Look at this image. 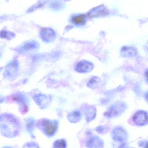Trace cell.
I'll return each instance as SVG.
<instances>
[{
	"label": "cell",
	"instance_id": "obj_6",
	"mask_svg": "<svg viewBox=\"0 0 148 148\" xmlns=\"http://www.w3.org/2000/svg\"><path fill=\"white\" fill-rule=\"evenodd\" d=\"M19 68V63L17 60H14L10 61L6 66L4 76L5 77H12L17 73Z\"/></svg>",
	"mask_w": 148,
	"mask_h": 148
},
{
	"label": "cell",
	"instance_id": "obj_21",
	"mask_svg": "<svg viewBox=\"0 0 148 148\" xmlns=\"http://www.w3.org/2000/svg\"><path fill=\"white\" fill-rule=\"evenodd\" d=\"M133 148L131 147H129L128 145H127V144H123L122 145H121L120 146V148Z\"/></svg>",
	"mask_w": 148,
	"mask_h": 148
},
{
	"label": "cell",
	"instance_id": "obj_1",
	"mask_svg": "<svg viewBox=\"0 0 148 148\" xmlns=\"http://www.w3.org/2000/svg\"><path fill=\"white\" fill-rule=\"evenodd\" d=\"M20 124L17 119L9 114L0 116V129L2 134L6 137L12 138L18 134Z\"/></svg>",
	"mask_w": 148,
	"mask_h": 148
},
{
	"label": "cell",
	"instance_id": "obj_19",
	"mask_svg": "<svg viewBox=\"0 0 148 148\" xmlns=\"http://www.w3.org/2000/svg\"><path fill=\"white\" fill-rule=\"evenodd\" d=\"M99 81H100V79L98 77H92V78L90 79L88 83V87L91 88L96 87V85L98 84Z\"/></svg>",
	"mask_w": 148,
	"mask_h": 148
},
{
	"label": "cell",
	"instance_id": "obj_8",
	"mask_svg": "<svg viewBox=\"0 0 148 148\" xmlns=\"http://www.w3.org/2000/svg\"><path fill=\"white\" fill-rule=\"evenodd\" d=\"M133 121L136 125L144 126L148 123L147 113L143 110H140L135 113L133 116Z\"/></svg>",
	"mask_w": 148,
	"mask_h": 148
},
{
	"label": "cell",
	"instance_id": "obj_2",
	"mask_svg": "<svg viewBox=\"0 0 148 148\" xmlns=\"http://www.w3.org/2000/svg\"><path fill=\"white\" fill-rule=\"evenodd\" d=\"M127 108V105L123 102H117L111 105L104 115L108 118L116 117L124 112Z\"/></svg>",
	"mask_w": 148,
	"mask_h": 148
},
{
	"label": "cell",
	"instance_id": "obj_15",
	"mask_svg": "<svg viewBox=\"0 0 148 148\" xmlns=\"http://www.w3.org/2000/svg\"><path fill=\"white\" fill-rule=\"evenodd\" d=\"M96 110L93 107H89L85 111V116L87 118V121L89 122L93 120L95 117Z\"/></svg>",
	"mask_w": 148,
	"mask_h": 148
},
{
	"label": "cell",
	"instance_id": "obj_12",
	"mask_svg": "<svg viewBox=\"0 0 148 148\" xmlns=\"http://www.w3.org/2000/svg\"><path fill=\"white\" fill-rule=\"evenodd\" d=\"M87 146L88 148H103V143L98 136H94L89 140Z\"/></svg>",
	"mask_w": 148,
	"mask_h": 148
},
{
	"label": "cell",
	"instance_id": "obj_23",
	"mask_svg": "<svg viewBox=\"0 0 148 148\" xmlns=\"http://www.w3.org/2000/svg\"><path fill=\"white\" fill-rule=\"evenodd\" d=\"M1 69H2L1 68H0V71H1Z\"/></svg>",
	"mask_w": 148,
	"mask_h": 148
},
{
	"label": "cell",
	"instance_id": "obj_9",
	"mask_svg": "<svg viewBox=\"0 0 148 148\" xmlns=\"http://www.w3.org/2000/svg\"><path fill=\"white\" fill-rule=\"evenodd\" d=\"M55 33L54 30L49 28H43L40 32V37L44 42L50 43L55 39Z\"/></svg>",
	"mask_w": 148,
	"mask_h": 148
},
{
	"label": "cell",
	"instance_id": "obj_7",
	"mask_svg": "<svg viewBox=\"0 0 148 148\" xmlns=\"http://www.w3.org/2000/svg\"><path fill=\"white\" fill-rule=\"evenodd\" d=\"M94 67L93 63L90 62L83 60L77 63L75 69L76 72L79 73H87L91 72Z\"/></svg>",
	"mask_w": 148,
	"mask_h": 148
},
{
	"label": "cell",
	"instance_id": "obj_11",
	"mask_svg": "<svg viewBox=\"0 0 148 148\" xmlns=\"http://www.w3.org/2000/svg\"><path fill=\"white\" fill-rule=\"evenodd\" d=\"M127 133L122 128L116 127L112 132L113 139L118 142H123L127 138Z\"/></svg>",
	"mask_w": 148,
	"mask_h": 148
},
{
	"label": "cell",
	"instance_id": "obj_14",
	"mask_svg": "<svg viewBox=\"0 0 148 148\" xmlns=\"http://www.w3.org/2000/svg\"><path fill=\"white\" fill-rule=\"evenodd\" d=\"M67 118L70 122L75 123L81 120V114L78 110H75L68 115Z\"/></svg>",
	"mask_w": 148,
	"mask_h": 148
},
{
	"label": "cell",
	"instance_id": "obj_20",
	"mask_svg": "<svg viewBox=\"0 0 148 148\" xmlns=\"http://www.w3.org/2000/svg\"><path fill=\"white\" fill-rule=\"evenodd\" d=\"M24 148H39L37 145L34 143H29L24 146Z\"/></svg>",
	"mask_w": 148,
	"mask_h": 148
},
{
	"label": "cell",
	"instance_id": "obj_5",
	"mask_svg": "<svg viewBox=\"0 0 148 148\" xmlns=\"http://www.w3.org/2000/svg\"><path fill=\"white\" fill-rule=\"evenodd\" d=\"M33 98L38 107L41 109L46 108L51 101L50 96L43 94L36 95L34 96Z\"/></svg>",
	"mask_w": 148,
	"mask_h": 148
},
{
	"label": "cell",
	"instance_id": "obj_18",
	"mask_svg": "<svg viewBox=\"0 0 148 148\" xmlns=\"http://www.w3.org/2000/svg\"><path fill=\"white\" fill-rule=\"evenodd\" d=\"M67 143L64 140H59L55 142L54 148H66Z\"/></svg>",
	"mask_w": 148,
	"mask_h": 148
},
{
	"label": "cell",
	"instance_id": "obj_10",
	"mask_svg": "<svg viewBox=\"0 0 148 148\" xmlns=\"http://www.w3.org/2000/svg\"><path fill=\"white\" fill-rule=\"evenodd\" d=\"M39 44L34 40H30L26 42L20 46L17 52L19 53H25L32 50H36L39 48Z\"/></svg>",
	"mask_w": 148,
	"mask_h": 148
},
{
	"label": "cell",
	"instance_id": "obj_13",
	"mask_svg": "<svg viewBox=\"0 0 148 148\" xmlns=\"http://www.w3.org/2000/svg\"><path fill=\"white\" fill-rule=\"evenodd\" d=\"M137 53V50L134 47L124 46L120 50L121 55L123 57H132L135 56Z\"/></svg>",
	"mask_w": 148,
	"mask_h": 148
},
{
	"label": "cell",
	"instance_id": "obj_3",
	"mask_svg": "<svg viewBox=\"0 0 148 148\" xmlns=\"http://www.w3.org/2000/svg\"><path fill=\"white\" fill-rule=\"evenodd\" d=\"M11 99L19 104L21 113L25 114L27 112L29 101L25 95L21 93H17L12 96Z\"/></svg>",
	"mask_w": 148,
	"mask_h": 148
},
{
	"label": "cell",
	"instance_id": "obj_17",
	"mask_svg": "<svg viewBox=\"0 0 148 148\" xmlns=\"http://www.w3.org/2000/svg\"><path fill=\"white\" fill-rule=\"evenodd\" d=\"M15 34L12 32L2 30L0 32V37L2 39L10 40L14 38Z\"/></svg>",
	"mask_w": 148,
	"mask_h": 148
},
{
	"label": "cell",
	"instance_id": "obj_22",
	"mask_svg": "<svg viewBox=\"0 0 148 148\" xmlns=\"http://www.w3.org/2000/svg\"><path fill=\"white\" fill-rule=\"evenodd\" d=\"M4 98L0 95V103H2L4 101Z\"/></svg>",
	"mask_w": 148,
	"mask_h": 148
},
{
	"label": "cell",
	"instance_id": "obj_16",
	"mask_svg": "<svg viewBox=\"0 0 148 148\" xmlns=\"http://www.w3.org/2000/svg\"><path fill=\"white\" fill-rule=\"evenodd\" d=\"M72 22L77 26L84 25L86 22V18L84 15L81 14L74 16L72 20Z\"/></svg>",
	"mask_w": 148,
	"mask_h": 148
},
{
	"label": "cell",
	"instance_id": "obj_4",
	"mask_svg": "<svg viewBox=\"0 0 148 148\" xmlns=\"http://www.w3.org/2000/svg\"><path fill=\"white\" fill-rule=\"evenodd\" d=\"M41 125L45 134L48 136H53L57 130V123L56 121L43 120L42 122Z\"/></svg>",
	"mask_w": 148,
	"mask_h": 148
}]
</instances>
